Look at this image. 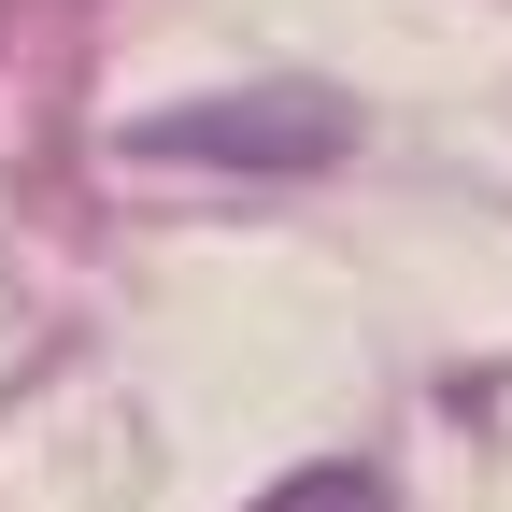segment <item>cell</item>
Instances as JSON below:
<instances>
[{"label": "cell", "instance_id": "1", "mask_svg": "<svg viewBox=\"0 0 512 512\" xmlns=\"http://www.w3.org/2000/svg\"><path fill=\"white\" fill-rule=\"evenodd\" d=\"M271 512H370V470H299Z\"/></svg>", "mask_w": 512, "mask_h": 512}]
</instances>
